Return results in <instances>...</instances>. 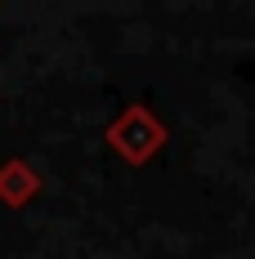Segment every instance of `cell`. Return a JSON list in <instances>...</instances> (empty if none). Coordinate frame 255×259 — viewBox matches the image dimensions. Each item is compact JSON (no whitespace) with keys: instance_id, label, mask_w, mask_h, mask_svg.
<instances>
[{"instance_id":"cell-1","label":"cell","mask_w":255,"mask_h":259,"mask_svg":"<svg viewBox=\"0 0 255 259\" xmlns=\"http://www.w3.org/2000/svg\"><path fill=\"white\" fill-rule=\"evenodd\" d=\"M166 139H170V130H166V121H161L148 103H126L107 125H103V143L121 156L126 165H134V170L148 165V161L166 148Z\"/></svg>"},{"instance_id":"cell-2","label":"cell","mask_w":255,"mask_h":259,"mask_svg":"<svg viewBox=\"0 0 255 259\" xmlns=\"http://www.w3.org/2000/svg\"><path fill=\"white\" fill-rule=\"evenodd\" d=\"M41 188H45V179H41V170L31 161H23V156H5L0 161V201L9 210L31 206L41 197Z\"/></svg>"}]
</instances>
